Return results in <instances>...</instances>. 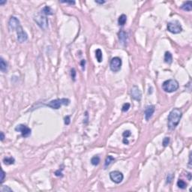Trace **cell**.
<instances>
[{"label": "cell", "instance_id": "cell-1", "mask_svg": "<svg viewBox=\"0 0 192 192\" xmlns=\"http://www.w3.org/2000/svg\"><path fill=\"white\" fill-rule=\"evenodd\" d=\"M182 116V112L179 108H174L170 113L167 119V126L169 129L174 130L179 125Z\"/></svg>", "mask_w": 192, "mask_h": 192}, {"label": "cell", "instance_id": "cell-2", "mask_svg": "<svg viewBox=\"0 0 192 192\" xmlns=\"http://www.w3.org/2000/svg\"><path fill=\"white\" fill-rule=\"evenodd\" d=\"M179 87V83L177 80L174 79H170L168 80H166L162 84V89L164 92L170 93L176 91Z\"/></svg>", "mask_w": 192, "mask_h": 192}, {"label": "cell", "instance_id": "cell-3", "mask_svg": "<svg viewBox=\"0 0 192 192\" xmlns=\"http://www.w3.org/2000/svg\"><path fill=\"white\" fill-rule=\"evenodd\" d=\"M70 104V100L68 98H61V99H56L53 100L49 102L47 106L55 110H58L61 107L62 105H68Z\"/></svg>", "mask_w": 192, "mask_h": 192}, {"label": "cell", "instance_id": "cell-4", "mask_svg": "<svg viewBox=\"0 0 192 192\" xmlns=\"http://www.w3.org/2000/svg\"><path fill=\"white\" fill-rule=\"evenodd\" d=\"M35 21L36 22V23L38 24V26L42 29H46L48 27V20L47 18V17L44 14H37L35 18H34Z\"/></svg>", "mask_w": 192, "mask_h": 192}, {"label": "cell", "instance_id": "cell-5", "mask_svg": "<svg viewBox=\"0 0 192 192\" xmlns=\"http://www.w3.org/2000/svg\"><path fill=\"white\" fill-rule=\"evenodd\" d=\"M167 30L173 34H179L182 31V27L179 21L173 20V21L168 23Z\"/></svg>", "mask_w": 192, "mask_h": 192}, {"label": "cell", "instance_id": "cell-6", "mask_svg": "<svg viewBox=\"0 0 192 192\" xmlns=\"http://www.w3.org/2000/svg\"><path fill=\"white\" fill-rule=\"evenodd\" d=\"M122 59L119 57H114L112 59L110 64V70L113 72H118L121 70L122 68Z\"/></svg>", "mask_w": 192, "mask_h": 192}, {"label": "cell", "instance_id": "cell-7", "mask_svg": "<svg viewBox=\"0 0 192 192\" xmlns=\"http://www.w3.org/2000/svg\"><path fill=\"white\" fill-rule=\"evenodd\" d=\"M110 178L114 183L119 184L120 182H122V180L124 179V176L121 172L115 170V171H112L110 173Z\"/></svg>", "mask_w": 192, "mask_h": 192}, {"label": "cell", "instance_id": "cell-8", "mask_svg": "<svg viewBox=\"0 0 192 192\" xmlns=\"http://www.w3.org/2000/svg\"><path fill=\"white\" fill-rule=\"evenodd\" d=\"M15 130L17 131H18V132H20L22 136L23 137H29L31 135V132H32L31 129L29 128L28 126H26L25 125H22V124L17 125L15 128Z\"/></svg>", "mask_w": 192, "mask_h": 192}, {"label": "cell", "instance_id": "cell-9", "mask_svg": "<svg viewBox=\"0 0 192 192\" xmlns=\"http://www.w3.org/2000/svg\"><path fill=\"white\" fill-rule=\"evenodd\" d=\"M20 26V20L15 17H11V19L9 20L8 22V28L10 31H14L17 30L19 27Z\"/></svg>", "mask_w": 192, "mask_h": 192}, {"label": "cell", "instance_id": "cell-10", "mask_svg": "<svg viewBox=\"0 0 192 192\" xmlns=\"http://www.w3.org/2000/svg\"><path fill=\"white\" fill-rule=\"evenodd\" d=\"M17 41L20 43H23L26 41L28 39V35L23 30L21 26L17 29Z\"/></svg>", "mask_w": 192, "mask_h": 192}, {"label": "cell", "instance_id": "cell-11", "mask_svg": "<svg viewBox=\"0 0 192 192\" xmlns=\"http://www.w3.org/2000/svg\"><path fill=\"white\" fill-rule=\"evenodd\" d=\"M131 95L133 99L138 101H140L142 98V93L137 86H132V88L131 89Z\"/></svg>", "mask_w": 192, "mask_h": 192}, {"label": "cell", "instance_id": "cell-12", "mask_svg": "<svg viewBox=\"0 0 192 192\" xmlns=\"http://www.w3.org/2000/svg\"><path fill=\"white\" fill-rule=\"evenodd\" d=\"M155 110V107L154 105H149L146 108L144 114H145V119L146 121H149L152 118Z\"/></svg>", "mask_w": 192, "mask_h": 192}, {"label": "cell", "instance_id": "cell-13", "mask_svg": "<svg viewBox=\"0 0 192 192\" xmlns=\"http://www.w3.org/2000/svg\"><path fill=\"white\" fill-rule=\"evenodd\" d=\"M119 41H120L121 44L125 45L126 44V41H127L128 34L125 32H124V31H120L119 32Z\"/></svg>", "mask_w": 192, "mask_h": 192}, {"label": "cell", "instance_id": "cell-14", "mask_svg": "<svg viewBox=\"0 0 192 192\" xmlns=\"http://www.w3.org/2000/svg\"><path fill=\"white\" fill-rule=\"evenodd\" d=\"M0 70L3 73H6L8 71V64L3 58H1L0 59Z\"/></svg>", "mask_w": 192, "mask_h": 192}, {"label": "cell", "instance_id": "cell-15", "mask_svg": "<svg viewBox=\"0 0 192 192\" xmlns=\"http://www.w3.org/2000/svg\"><path fill=\"white\" fill-rule=\"evenodd\" d=\"M181 8L184 11H191L192 10V4L191 1H188V2H185L182 6H181Z\"/></svg>", "mask_w": 192, "mask_h": 192}, {"label": "cell", "instance_id": "cell-16", "mask_svg": "<svg viewBox=\"0 0 192 192\" xmlns=\"http://www.w3.org/2000/svg\"><path fill=\"white\" fill-rule=\"evenodd\" d=\"M164 62L168 64H171L173 62V56L168 51H167L164 54Z\"/></svg>", "mask_w": 192, "mask_h": 192}, {"label": "cell", "instance_id": "cell-17", "mask_svg": "<svg viewBox=\"0 0 192 192\" xmlns=\"http://www.w3.org/2000/svg\"><path fill=\"white\" fill-rule=\"evenodd\" d=\"M41 14L44 15H52L53 14V10L48 7V6H45L42 10H41Z\"/></svg>", "mask_w": 192, "mask_h": 192}, {"label": "cell", "instance_id": "cell-18", "mask_svg": "<svg viewBox=\"0 0 192 192\" xmlns=\"http://www.w3.org/2000/svg\"><path fill=\"white\" fill-rule=\"evenodd\" d=\"M126 21H127V17L125 14H122L119 17V20H118V23L119 26H124L125 23H126Z\"/></svg>", "mask_w": 192, "mask_h": 192}, {"label": "cell", "instance_id": "cell-19", "mask_svg": "<svg viewBox=\"0 0 192 192\" xmlns=\"http://www.w3.org/2000/svg\"><path fill=\"white\" fill-rule=\"evenodd\" d=\"M95 57L98 62H101L103 59V56H102V51L100 49H97L95 50Z\"/></svg>", "mask_w": 192, "mask_h": 192}, {"label": "cell", "instance_id": "cell-20", "mask_svg": "<svg viewBox=\"0 0 192 192\" xmlns=\"http://www.w3.org/2000/svg\"><path fill=\"white\" fill-rule=\"evenodd\" d=\"M115 161V158L113 157V156H111V155H109V156H107V158H106V160H105V163H104V167L106 168V167H107L108 166H110L113 161Z\"/></svg>", "mask_w": 192, "mask_h": 192}, {"label": "cell", "instance_id": "cell-21", "mask_svg": "<svg viewBox=\"0 0 192 192\" xmlns=\"http://www.w3.org/2000/svg\"><path fill=\"white\" fill-rule=\"evenodd\" d=\"M3 162H4V164H6V165H11V164H14L15 160H14V158H12V157H6V158H5L3 159Z\"/></svg>", "mask_w": 192, "mask_h": 192}, {"label": "cell", "instance_id": "cell-22", "mask_svg": "<svg viewBox=\"0 0 192 192\" xmlns=\"http://www.w3.org/2000/svg\"><path fill=\"white\" fill-rule=\"evenodd\" d=\"M177 186L181 189H185L187 187V183L182 179H179L177 182Z\"/></svg>", "mask_w": 192, "mask_h": 192}, {"label": "cell", "instance_id": "cell-23", "mask_svg": "<svg viewBox=\"0 0 192 192\" xmlns=\"http://www.w3.org/2000/svg\"><path fill=\"white\" fill-rule=\"evenodd\" d=\"M91 163L92 165L94 166H97L100 163V158L98 156H94L92 159H91Z\"/></svg>", "mask_w": 192, "mask_h": 192}, {"label": "cell", "instance_id": "cell-24", "mask_svg": "<svg viewBox=\"0 0 192 192\" xmlns=\"http://www.w3.org/2000/svg\"><path fill=\"white\" fill-rule=\"evenodd\" d=\"M169 143H170V137H164V140H163V143H162L163 146L164 147H167L169 145Z\"/></svg>", "mask_w": 192, "mask_h": 192}, {"label": "cell", "instance_id": "cell-25", "mask_svg": "<svg viewBox=\"0 0 192 192\" xmlns=\"http://www.w3.org/2000/svg\"><path fill=\"white\" fill-rule=\"evenodd\" d=\"M130 107H131V105H130L129 103H125V104H124L123 106H122V112H127V111H128Z\"/></svg>", "mask_w": 192, "mask_h": 192}, {"label": "cell", "instance_id": "cell-26", "mask_svg": "<svg viewBox=\"0 0 192 192\" xmlns=\"http://www.w3.org/2000/svg\"><path fill=\"white\" fill-rule=\"evenodd\" d=\"M71 78L73 79V80L74 81L75 80V78H76V71L74 68H72L71 71Z\"/></svg>", "mask_w": 192, "mask_h": 192}, {"label": "cell", "instance_id": "cell-27", "mask_svg": "<svg viewBox=\"0 0 192 192\" xmlns=\"http://www.w3.org/2000/svg\"><path fill=\"white\" fill-rule=\"evenodd\" d=\"M131 131H125L123 132L122 136L124 137V138H128L129 136H131Z\"/></svg>", "mask_w": 192, "mask_h": 192}, {"label": "cell", "instance_id": "cell-28", "mask_svg": "<svg viewBox=\"0 0 192 192\" xmlns=\"http://www.w3.org/2000/svg\"><path fill=\"white\" fill-rule=\"evenodd\" d=\"M2 192H7V191H13V190L11 189V188H10L9 187H8V186H3L2 187Z\"/></svg>", "mask_w": 192, "mask_h": 192}, {"label": "cell", "instance_id": "cell-29", "mask_svg": "<svg viewBox=\"0 0 192 192\" xmlns=\"http://www.w3.org/2000/svg\"><path fill=\"white\" fill-rule=\"evenodd\" d=\"M61 3H65V4H69V5H74L75 2L74 1H60Z\"/></svg>", "mask_w": 192, "mask_h": 192}, {"label": "cell", "instance_id": "cell-30", "mask_svg": "<svg viewBox=\"0 0 192 192\" xmlns=\"http://www.w3.org/2000/svg\"><path fill=\"white\" fill-rule=\"evenodd\" d=\"M65 125H69L70 124V116H67L65 118Z\"/></svg>", "mask_w": 192, "mask_h": 192}, {"label": "cell", "instance_id": "cell-31", "mask_svg": "<svg viewBox=\"0 0 192 192\" xmlns=\"http://www.w3.org/2000/svg\"><path fill=\"white\" fill-rule=\"evenodd\" d=\"M1 183H2L4 182V179H5V173L4 172L3 170H2V174H1Z\"/></svg>", "mask_w": 192, "mask_h": 192}, {"label": "cell", "instance_id": "cell-32", "mask_svg": "<svg viewBox=\"0 0 192 192\" xmlns=\"http://www.w3.org/2000/svg\"><path fill=\"white\" fill-rule=\"evenodd\" d=\"M173 176L172 175V174H169L168 176H167V182L168 183H170L171 182V181H172V179H173Z\"/></svg>", "mask_w": 192, "mask_h": 192}, {"label": "cell", "instance_id": "cell-33", "mask_svg": "<svg viewBox=\"0 0 192 192\" xmlns=\"http://www.w3.org/2000/svg\"><path fill=\"white\" fill-rule=\"evenodd\" d=\"M55 175H56V176H62V172H60V170H57V171H56Z\"/></svg>", "mask_w": 192, "mask_h": 192}, {"label": "cell", "instance_id": "cell-34", "mask_svg": "<svg viewBox=\"0 0 192 192\" xmlns=\"http://www.w3.org/2000/svg\"><path fill=\"white\" fill-rule=\"evenodd\" d=\"M85 64H86V60H85V59H82V61H81V62H80V65H81L83 69L85 68Z\"/></svg>", "mask_w": 192, "mask_h": 192}, {"label": "cell", "instance_id": "cell-35", "mask_svg": "<svg viewBox=\"0 0 192 192\" xmlns=\"http://www.w3.org/2000/svg\"><path fill=\"white\" fill-rule=\"evenodd\" d=\"M188 166L190 167V169H191V153H190V155H189V162H188Z\"/></svg>", "mask_w": 192, "mask_h": 192}, {"label": "cell", "instance_id": "cell-36", "mask_svg": "<svg viewBox=\"0 0 192 192\" xmlns=\"http://www.w3.org/2000/svg\"><path fill=\"white\" fill-rule=\"evenodd\" d=\"M4 139H5V134H4L3 132H1V140L3 141Z\"/></svg>", "mask_w": 192, "mask_h": 192}, {"label": "cell", "instance_id": "cell-37", "mask_svg": "<svg viewBox=\"0 0 192 192\" xmlns=\"http://www.w3.org/2000/svg\"><path fill=\"white\" fill-rule=\"evenodd\" d=\"M123 143H124L125 144H128V140H127V138H124V139H123Z\"/></svg>", "mask_w": 192, "mask_h": 192}, {"label": "cell", "instance_id": "cell-38", "mask_svg": "<svg viewBox=\"0 0 192 192\" xmlns=\"http://www.w3.org/2000/svg\"><path fill=\"white\" fill-rule=\"evenodd\" d=\"M105 2V1H95V3L98 4H104Z\"/></svg>", "mask_w": 192, "mask_h": 192}, {"label": "cell", "instance_id": "cell-39", "mask_svg": "<svg viewBox=\"0 0 192 192\" xmlns=\"http://www.w3.org/2000/svg\"><path fill=\"white\" fill-rule=\"evenodd\" d=\"M6 1H0V5H3L5 4H6Z\"/></svg>", "mask_w": 192, "mask_h": 192}]
</instances>
